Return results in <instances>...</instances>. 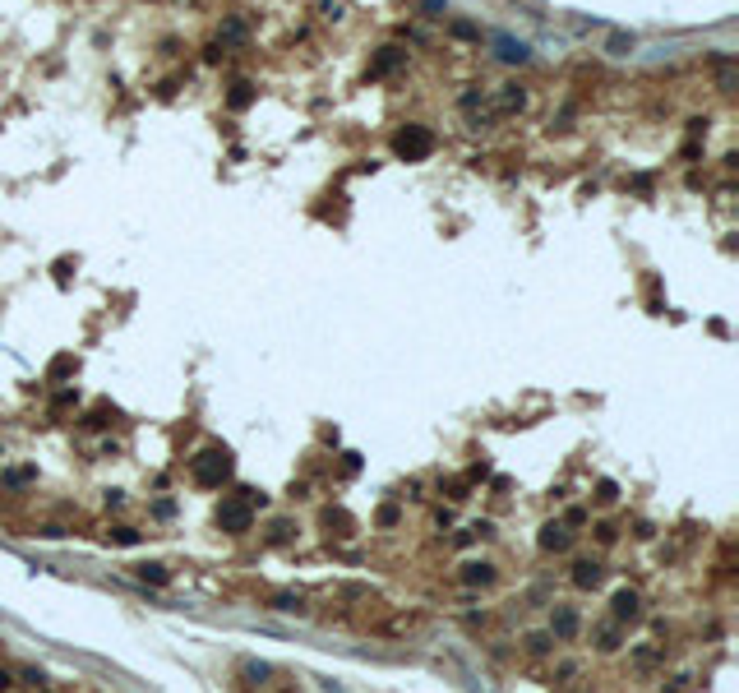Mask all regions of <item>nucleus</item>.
I'll list each match as a JSON object with an SVG mask.
<instances>
[{
  "mask_svg": "<svg viewBox=\"0 0 739 693\" xmlns=\"http://www.w3.org/2000/svg\"><path fill=\"white\" fill-rule=\"evenodd\" d=\"M397 153H402V157L430 153V134H425V129H402V134H397Z\"/></svg>",
  "mask_w": 739,
  "mask_h": 693,
  "instance_id": "obj_1",
  "label": "nucleus"
},
{
  "mask_svg": "<svg viewBox=\"0 0 739 693\" xmlns=\"http://www.w3.org/2000/svg\"><path fill=\"white\" fill-rule=\"evenodd\" d=\"M573 578H578V587H596V582H601V564H587V559H582Z\"/></svg>",
  "mask_w": 739,
  "mask_h": 693,
  "instance_id": "obj_2",
  "label": "nucleus"
},
{
  "mask_svg": "<svg viewBox=\"0 0 739 693\" xmlns=\"http://www.w3.org/2000/svg\"><path fill=\"white\" fill-rule=\"evenodd\" d=\"M541 545H546V550H564V545H569L564 527H555V523H550V527H546V536H541Z\"/></svg>",
  "mask_w": 739,
  "mask_h": 693,
  "instance_id": "obj_3",
  "label": "nucleus"
},
{
  "mask_svg": "<svg viewBox=\"0 0 739 693\" xmlns=\"http://www.w3.org/2000/svg\"><path fill=\"white\" fill-rule=\"evenodd\" d=\"M614 615H637V596L633 591H619V596H614Z\"/></svg>",
  "mask_w": 739,
  "mask_h": 693,
  "instance_id": "obj_4",
  "label": "nucleus"
},
{
  "mask_svg": "<svg viewBox=\"0 0 739 693\" xmlns=\"http://www.w3.org/2000/svg\"><path fill=\"white\" fill-rule=\"evenodd\" d=\"M573 629H578V619L569 615V610H559V615H555V633H559V638H573Z\"/></svg>",
  "mask_w": 739,
  "mask_h": 693,
  "instance_id": "obj_5",
  "label": "nucleus"
},
{
  "mask_svg": "<svg viewBox=\"0 0 739 693\" xmlns=\"http://www.w3.org/2000/svg\"><path fill=\"white\" fill-rule=\"evenodd\" d=\"M222 523H227V527H245V523H250V513H245V509H222Z\"/></svg>",
  "mask_w": 739,
  "mask_h": 693,
  "instance_id": "obj_6",
  "label": "nucleus"
},
{
  "mask_svg": "<svg viewBox=\"0 0 739 693\" xmlns=\"http://www.w3.org/2000/svg\"><path fill=\"white\" fill-rule=\"evenodd\" d=\"M490 578H495V568H490V564H472V568H467V582H490Z\"/></svg>",
  "mask_w": 739,
  "mask_h": 693,
  "instance_id": "obj_7",
  "label": "nucleus"
},
{
  "mask_svg": "<svg viewBox=\"0 0 739 693\" xmlns=\"http://www.w3.org/2000/svg\"><path fill=\"white\" fill-rule=\"evenodd\" d=\"M139 578H153V582H166V568H162V564H139Z\"/></svg>",
  "mask_w": 739,
  "mask_h": 693,
  "instance_id": "obj_8",
  "label": "nucleus"
}]
</instances>
